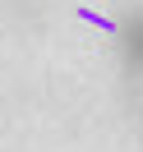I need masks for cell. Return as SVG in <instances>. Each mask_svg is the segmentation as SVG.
Returning a JSON list of instances; mask_svg holds the SVG:
<instances>
[{"mask_svg":"<svg viewBox=\"0 0 143 152\" xmlns=\"http://www.w3.org/2000/svg\"><path fill=\"white\" fill-rule=\"evenodd\" d=\"M115 56L129 78H143V10H129L115 19Z\"/></svg>","mask_w":143,"mask_h":152,"instance_id":"obj_1","label":"cell"}]
</instances>
